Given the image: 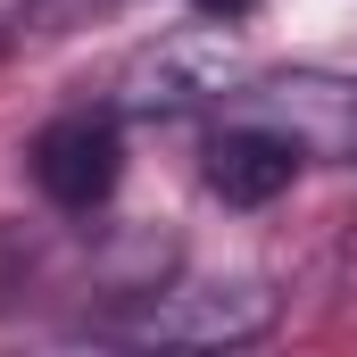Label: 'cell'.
<instances>
[{"label":"cell","instance_id":"cell-2","mask_svg":"<svg viewBox=\"0 0 357 357\" xmlns=\"http://www.w3.org/2000/svg\"><path fill=\"white\" fill-rule=\"evenodd\" d=\"M216 108L274 125L307 167H357V75L341 67H241Z\"/></svg>","mask_w":357,"mask_h":357},{"label":"cell","instance_id":"cell-3","mask_svg":"<svg viewBox=\"0 0 357 357\" xmlns=\"http://www.w3.org/2000/svg\"><path fill=\"white\" fill-rule=\"evenodd\" d=\"M216 33H225V25H216ZM216 33H167V42L133 50V59L108 75V108H116V116H191V108H216L225 91L241 84V59H233Z\"/></svg>","mask_w":357,"mask_h":357},{"label":"cell","instance_id":"cell-6","mask_svg":"<svg viewBox=\"0 0 357 357\" xmlns=\"http://www.w3.org/2000/svg\"><path fill=\"white\" fill-rule=\"evenodd\" d=\"M125 0H17L8 17H0V50H17V42H59V33H75L91 17H116Z\"/></svg>","mask_w":357,"mask_h":357},{"label":"cell","instance_id":"cell-1","mask_svg":"<svg viewBox=\"0 0 357 357\" xmlns=\"http://www.w3.org/2000/svg\"><path fill=\"white\" fill-rule=\"evenodd\" d=\"M282 324V291L266 274H150L133 291H108L59 341L91 349H250Z\"/></svg>","mask_w":357,"mask_h":357},{"label":"cell","instance_id":"cell-5","mask_svg":"<svg viewBox=\"0 0 357 357\" xmlns=\"http://www.w3.org/2000/svg\"><path fill=\"white\" fill-rule=\"evenodd\" d=\"M299 167H307V158H299L274 125H258V116H225V108H216V125H208V142H199V183H208L225 208H274Z\"/></svg>","mask_w":357,"mask_h":357},{"label":"cell","instance_id":"cell-4","mask_svg":"<svg viewBox=\"0 0 357 357\" xmlns=\"http://www.w3.org/2000/svg\"><path fill=\"white\" fill-rule=\"evenodd\" d=\"M25 175H33V191H42L59 216L108 208V191H116V175H125V116H116L108 100L50 116V125L33 133V150H25Z\"/></svg>","mask_w":357,"mask_h":357},{"label":"cell","instance_id":"cell-7","mask_svg":"<svg viewBox=\"0 0 357 357\" xmlns=\"http://www.w3.org/2000/svg\"><path fill=\"white\" fill-rule=\"evenodd\" d=\"M199 25H241V17H258V0H183Z\"/></svg>","mask_w":357,"mask_h":357}]
</instances>
